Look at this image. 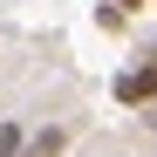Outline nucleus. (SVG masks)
<instances>
[{
  "instance_id": "nucleus-2",
  "label": "nucleus",
  "mask_w": 157,
  "mask_h": 157,
  "mask_svg": "<svg viewBox=\"0 0 157 157\" xmlns=\"http://www.w3.org/2000/svg\"><path fill=\"white\" fill-rule=\"evenodd\" d=\"M62 144H68V130H41L34 144H21V157H62Z\"/></svg>"
},
{
  "instance_id": "nucleus-3",
  "label": "nucleus",
  "mask_w": 157,
  "mask_h": 157,
  "mask_svg": "<svg viewBox=\"0 0 157 157\" xmlns=\"http://www.w3.org/2000/svg\"><path fill=\"white\" fill-rule=\"evenodd\" d=\"M0 157H21V130L14 123H0Z\"/></svg>"
},
{
  "instance_id": "nucleus-1",
  "label": "nucleus",
  "mask_w": 157,
  "mask_h": 157,
  "mask_svg": "<svg viewBox=\"0 0 157 157\" xmlns=\"http://www.w3.org/2000/svg\"><path fill=\"white\" fill-rule=\"evenodd\" d=\"M116 102H157V62L150 68H123L116 75Z\"/></svg>"
},
{
  "instance_id": "nucleus-4",
  "label": "nucleus",
  "mask_w": 157,
  "mask_h": 157,
  "mask_svg": "<svg viewBox=\"0 0 157 157\" xmlns=\"http://www.w3.org/2000/svg\"><path fill=\"white\" fill-rule=\"evenodd\" d=\"M116 7H144V0H116Z\"/></svg>"
}]
</instances>
